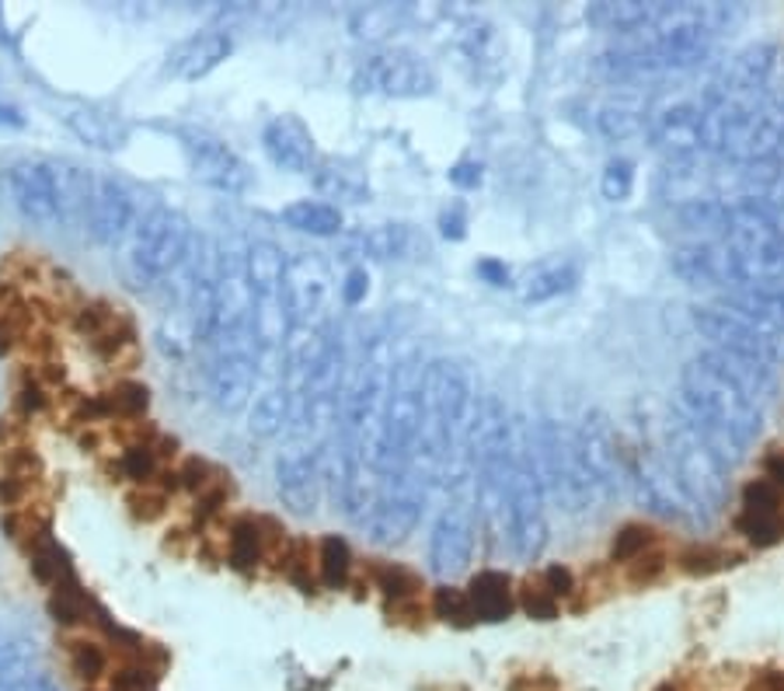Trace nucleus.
I'll list each match as a JSON object with an SVG mask.
<instances>
[{
  "label": "nucleus",
  "instance_id": "20e7f679",
  "mask_svg": "<svg viewBox=\"0 0 784 691\" xmlns=\"http://www.w3.org/2000/svg\"><path fill=\"white\" fill-rule=\"evenodd\" d=\"M538 472L544 482V493L559 500L568 514H589L593 506H600L607 500L604 485L596 482L583 440L579 426L565 423H541L538 430Z\"/></svg>",
  "mask_w": 784,
  "mask_h": 691
},
{
  "label": "nucleus",
  "instance_id": "49530a36",
  "mask_svg": "<svg viewBox=\"0 0 784 691\" xmlns=\"http://www.w3.org/2000/svg\"><path fill=\"white\" fill-rule=\"evenodd\" d=\"M631 186H634V165L631 161H625V157L610 161L607 172H604V196L614 199V202H621V199L631 196Z\"/></svg>",
  "mask_w": 784,
  "mask_h": 691
},
{
  "label": "nucleus",
  "instance_id": "f704fd0d",
  "mask_svg": "<svg viewBox=\"0 0 784 691\" xmlns=\"http://www.w3.org/2000/svg\"><path fill=\"white\" fill-rule=\"evenodd\" d=\"M596 130H600L607 140H628L634 133L649 130V116L642 109L617 101V106H604L600 112H596Z\"/></svg>",
  "mask_w": 784,
  "mask_h": 691
},
{
  "label": "nucleus",
  "instance_id": "9b49d317",
  "mask_svg": "<svg viewBox=\"0 0 784 691\" xmlns=\"http://www.w3.org/2000/svg\"><path fill=\"white\" fill-rule=\"evenodd\" d=\"M18 213L43 231L64 228V196H59V161L18 157L4 172Z\"/></svg>",
  "mask_w": 784,
  "mask_h": 691
},
{
  "label": "nucleus",
  "instance_id": "6ab92c4d",
  "mask_svg": "<svg viewBox=\"0 0 784 691\" xmlns=\"http://www.w3.org/2000/svg\"><path fill=\"white\" fill-rule=\"evenodd\" d=\"M262 151L279 172L290 175H311L318 168V144L314 133L307 130L303 119L297 116H273L262 130Z\"/></svg>",
  "mask_w": 784,
  "mask_h": 691
},
{
  "label": "nucleus",
  "instance_id": "5fc2aeb1",
  "mask_svg": "<svg viewBox=\"0 0 784 691\" xmlns=\"http://www.w3.org/2000/svg\"><path fill=\"white\" fill-rule=\"evenodd\" d=\"M763 479L774 482L777 490L784 493V451H774V454L763 458Z\"/></svg>",
  "mask_w": 784,
  "mask_h": 691
},
{
  "label": "nucleus",
  "instance_id": "603ef678",
  "mask_svg": "<svg viewBox=\"0 0 784 691\" xmlns=\"http://www.w3.org/2000/svg\"><path fill=\"white\" fill-rule=\"evenodd\" d=\"M450 182L457 189H478L482 186V165H474V161H461V165L450 168Z\"/></svg>",
  "mask_w": 784,
  "mask_h": 691
},
{
  "label": "nucleus",
  "instance_id": "bb28decb",
  "mask_svg": "<svg viewBox=\"0 0 784 691\" xmlns=\"http://www.w3.org/2000/svg\"><path fill=\"white\" fill-rule=\"evenodd\" d=\"M467 597L474 604L478 622H506L516 612L512 577L503 573V569H482V573L467 583Z\"/></svg>",
  "mask_w": 784,
  "mask_h": 691
},
{
  "label": "nucleus",
  "instance_id": "58836bf2",
  "mask_svg": "<svg viewBox=\"0 0 784 691\" xmlns=\"http://www.w3.org/2000/svg\"><path fill=\"white\" fill-rule=\"evenodd\" d=\"M432 615H437L440 622H446V625H453V628H471L474 622H478L474 604L461 586H440V591L432 594Z\"/></svg>",
  "mask_w": 784,
  "mask_h": 691
},
{
  "label": "nucleus",
  "instance_id": "7c9ffc66",
  "mask_svg": "<svg viewBox=\"0 0 784 691\" xmlns=\"http://www.w3.org/2000/svg\"><path fill=\"white\" fill-rule=\"evenodd\" d=\"M279 220L286 228H294L300 234H311V238H332L342 231V210L332 207V202H318V199H297L290 207H283Z\"/></svg>",
  "mask_w": 784,
  "mask_h": 691
},
{
  "label": "nucleus",
  "instance_id": "2eb2a0df",
  "mask_svg": "<svg viewBox=\"0 0 784 691\" xmlns=\"http://www.w3.org/2000/svg\"><path fill=\"white\" fill-rule=\"evenodd\" d=\"M426 506V485L416 479H387L380 490V500L374 506V514L366 517V538L374 545H401L422 517Z\"/></svg>",
  "mask_w": 784,
  "mask_h": 691
},
{
  "label": "nucleus",
  "instance_id": "4c0bfd02",
  "mask_svg": "<svg viewBox=\"0 0 784 691\" xmlns=\"http://www.w3.org/2000/svg\"><path fill=\"white\" fill-rule=\"evenodd\" d=\"M655 545H659L655 527H649V524H625L621 531L614 535V541H610V562L628 566L638 556H645L649 548H655Z\"/></svg>",
  "mask_w": 784,
  "mask_h": 691
},
{
  "label": "nucleus",
  "instance_id": "3c124183",
  "mask_svg": "<svg viewBox=\"0 0 784 691\" xmlns=\"http://www.w3.org/2000/svg\"><path fill=\"white\" fill-rule=\"evenodd\" d=\"M544 583H548V591L554 594V597H572L575 594V580H572V573L565 566H551V569H544Z\"/></svg>",
  "mask_w": 784,
  "mask_h": 691
},
{
  "label": "nucleus",
  "instance_id": "f3484780",
  "mask_svg": "<svg viewBox=\"0 0 784 691\" xmlns=\"http://www.w3.org/2000/svg\"><path fill=\"white\" fill-rule=\"evenodd\" d=\"M332 297V270L318 252H297L286 262V304H290L294 329L297 325H314L328 308Z\"/></svg>",
  "mask_w": 784,
  "mask_h": 691
},
{
  "label": "nucleus",
  "instance_id": "c03bdc74",
  "mask_svg": "<svg viewBox=\"0 0 784 691\" xmlns=\"http://www.w3.org/2000/svg\"><path fill=\"white\" fill-rule=\"evenodd\" d=\"M147 388H143V384H136V381H122V384H115V388L109 392V398H106V405L112 413H119V416H140L143 409H147Z\"/></svg>",
  "mask_w": 784,
  "mask_h": 691
},
{
  "label": "nucleus",
  "instance_id": "6e6552de",
  "mask_svg": "<svg viewBox=\"0 0 784 691\" xmlns=\"http://www.w3.org/2000/svg\"><path fill=\"white\" fill-rule=\"evenodd\" d=\"M506 541L520 559H538L548 545V517H544V482L538 461L516 447L509 490H506Z\"/></svg>",
  "mask_w": 784,
  "mask_h": 691
},
{
  "label": "nucleus",
  "instance_id": "a19ab883",
  "mask_svg": "<svg viewBox=\"0 0 784 691\" xmlns=\"http://www.w3.org/2000/svg\"><path fill=\"white\" fill-rule=\"evenodd\" d=\"M520 607L533 622H554L559 618V597L548 591L544 577H527L520 586Z\"/></svg>",
  "mask_w": 784,
  "mask_h": 691
},
{
  "label": "nucleus",
  "instance_id": "9d476101",
  "mask_svg": "<svg viewBox=\"0 0 784 691\" xmlns=\"http://www.w3.org/2000/svg\"><path fill=\"white\" fill-rule=\"evenodd\" d=\"M181 154L189 161V172L206 189L223 193V196H241L252 189L255 172L247 168V161L227 144L223 136L199 130V127H178L175 130Z\"/></svg>",
  "mask_w": 784,
  "mask_h": 691
},
{
  "label": "nucleus",
  "instance_id": "cd10ccee",
  "mask_svg": "<svg viewBox=\"0 0 784 691\" xmlns=\"http://www.w3.org/2000/svg\"><path fill=\"white\" fill-rule=\"evenodd\" d=\"M314 175V189L328 199H342V202H363L369 196V182L366 172L353 161H339V157H321Z\"/></svg>",
  "mask_w": 784,
  "mask_h": 691
},
{
  "label": "nucleus",
  "instance_id": "ea45409f",
  "mask_svg": "<svg viewBox=\"0 0 784 691\" xmlns=\"http://www.w3.org/2000/svg\"><path fill=\"white\" fill-rule=\"evenodd\" d=\"M32 569H35L38 580L53 586V591H56V586H64V583H74V573H70V566H67L64 548H56L53 541H43V545L35 548Z\"/></svg>",
  "mask_w": 784,
  "mask_h": 691
},
{
  "label": "nucleus",
  "instance_id": "a878e982",
  "mask_svg": "<svg viewBox=\"0 0 784 691\" xmlns=\"http://www.w3.org/2000/svg\"><path fill=\"white\" fill-rule=\"evenodd\" d=\"M353 249L356 255L374 262H401L426 249V238H419L408 223H374V228H363L356 234Z\"/></svg>",
  "mask_w": 784,
  "mask_h": 691
},
{
  "label": "nucleus",
  "instance_id": "dca6fc26",
  "mask_svg": "<svg viewBox=\"0 0 784 691\" xmlns=\"http://www.w3.org/2000/svg\"><path fill=\"white\" fill-rule=\"evenodd\" d=\"M324 469H321V447H286L276 458V493L283 506L307 517L321 506L324 496Z\"/></svg>",
  "mask_w": 784,
  "mask_h": 691
},
{
  "label": "nucleus",
  "instance_id": "8fccbe9b",
  "mask_svg": "<svg viewBox=\"0 0 784 691\" xmlns=\"http://www.w3.org/2000/svg\"><path fill=\"white\" fill-rule=\"evenodd\" d=\"M366 290H369L366 270H349V276H345V283H342V300L349 304V308L363 304V300H366Z\"/></svg>",
  "mask_w": 784,
  "mask_h": 691
},
{
  "label": "nucleus",
  "instance_id": "bf43d9fd",
  "mask_svg": "<svg viewBox=\"0 0 784 691\" xmlns=\"http://www.w3.org/2000/svg\"><path fill=\"white\" fill-rule=\"evenodd\" d=\"M659 691H673V688H659Z\"/></svg>",
  "mask_w": 784,
  "mask_h": 691
},
{
  "label": "nucleus",
  "instance_id": "2f4dec72",
  "mask_svg": "<svg viewBox=\"0 0 784 691\" xmlns=\"http://www.w3.org/2000/svg\"><path fill=\"white\" fill-rule=\"evenodd\" d=\"M269 552V535H265V520L255 517H241L231 527V562L241 573H252L258 569V562Z\"/></svg>",
  "mask_w": 784,
  "mask_h": 691
},
{
  "label": "nucleus",
  "instance_id": "f8f14e48",
  "mask_svg": "<svg viewBox=\"0 0 784 691\" xmlns=\"http://www.w3.org/2000/svg\"><path fill=\"white\" fill-rule=\"evenodd\" d=\"M154 207V202H151ZM151 207H143V196L136 186H130L119 175H95V193H91V213H88V234L101 249H122L126 238L136 231Z\"/></svg>",
  "mask_w": 784,
  "mask_h": 691
},
{
  "label": "nucleus",
  "instance_id": "1a4fd4ad",
  "mask_svg": "<svg viewBox=\"0 0 784 691\" xmlns=\"http://www.w3.org/2000/svg\"><path fill=\"white\" fill-rule=\"evenodd\" d=\"M437 85L440 77L429 59L398 46H380L366 53L353 70V88L360 95L377 98H426L437 91Z\"/></svg>",
  "mask_w": 784,
  "mask_h": 691
},
{
  "label": "nucleus",
  "instance_id": "09e8293b",
  "mask_svg": "<svg viewBox=\"0 0 784 691\" xmlns=\"http://www.w3.org/2000/svg\"><path fill=\"white\" fill-rule=\"evenodd\" d=\"M181 485L185 490H196V493H210V479H213V469L206 461H199V458H192L189 464H185L181 469Z\"/></svg>",
  "mask_w": 784,
  "mask_h": 691
},
{
  "label": "nucleus",
  "instance_id": "de8ad7c7",
  "mask_svg": "<svg viewBox=\"0 0 784 691\" xmlns=\"http://www.w3.org/2000/svg\"><path fill=\"white\" fill-rule=\"evenodd\" d=\"M154 451L151 447H130L126 454H122V472H126L130 479H136V482H147L151 475H154Z\"/></svg>",
  "mask_w": 784,
  "mask_h": 691
},
{
  "label": "nucleus",
  "instance_id": "864d4df0",
  "mask_svg": "<svg viewBox=\"0 0 784 691\" xmlns=\"http://www.w3.org/2000/svg\"><path fill=\"white\" fill-rule=\"evenodd\" d=\"M440 228H443V234H446V238L461 241V238L467 234V217H464V210H461V207L446 210V213L440 217Z\"/></svg>",
  "mask_w": 784,
  "mask_h": 691
},
{
  "label": "nucleus",
  "instance_id": "0eeeda50",
  "mask_svg": "<svg viewBox=\"0 0 784 691\" xmlns=\"http://www.w3.org/2000/svg\"><path fill=\"white\" fill-rule=\"evenodd\" d=\"M262 360L255 332H223L206 342V392L220 413H241L252 405L258 381H262Z\"/></svg>",
  "mask_w": 784,
  "mask_h": 691
},
{
  "label": "nucleus",
  "instance_id": "f03ea898",
  "mask_svg": "<svg viewBox=\"0 0 784 691\" xmlns=\"http://www.w3.org/2000/svg\"><path fill=\"white\" fill-rule=\"evenodd\" d=\"M676 413L715 447V454L726 464H736L747 454V447L763 434L760 405L742 395L732 381L711 371L700 357L680 371Z\"/></svg>",
  "mask_w": 784,
  "mask_h": 691
},
{
  "label": "nucleus",
  "instance_id": "a211bd4d",
  "mask_svg": "<svg viewBox=\"0 0 784 691\" xmlns=\"http://www.w3.org/2000/svg\"><path fill=\"white\" fill-rule=\"evenodd\" d=\"M736 531L747 535L753 548H774L784 541V493L774 482L757 479L742 490Z\"/></svg>",
  "mask_w": 784,
  "mask_h": 691
},
{
  "label": "nucleus",
  "instance_id": "c9c22d12",
  "mask_svg": "<svg viewBox=\"0 0 784 691\" xmlns=\"http://www.w3.org/2000/svg\"><path fill=\"white\" fill-rule=\"evenodd\" d=\"M374 583H377V591H384L387 601H416L419 591H422V580L419 573H411V569L398 566V562H380L374 566Z\"/></svg>",
  "mask_w": 784,
  "mask_h": 691
},
{
  "label": "nucleus",
  "instance_id": "a18cd8bd",
  "mask_svg": "<svg viewBox=\"0 0 784 691\" xmlns=\"http://www.w3.org/2000/svg\"><path fill=\"white\" fill-rule=\"evenodd\" d=\"M283 569H286V577H290L303 594L314 591V580H311V548H307L303 541H294L290 548H286V552H283Z\"/></svg>",
  "mask_w": 784,
  "mask_h": 691
},
{
  "label": "nucleus",
  "instance_id": "4d7b16f0",
  "mask_svg": "<svg viewBox=\"0 0 784 691\" xmlns=\"http://www.w3.org/2000/svg\"><path fill=\"white\" fill-rule=\"evenodd\" d=\"M14 329H11V321H4V318H0V353H8L11 350V346H14Z\"/></svg>",
  "mask_w": 784,
  "mask_h": 691
},
{
  "label": "nucleus",
  "instance_id": "393cba45",
  "mask_svg": "<svg viewBox=\"0 0 784 691\" xmlns=\"http://www.w3.org/2000/svg\"><path fill=\"white\" fill-rule=\"evenodd\" d=\"M294 419V395L286 388L283 374L269 377V381H258V392L247 405V430L258 440H269L276 434H283V426Z\"/></svg>",
  "mask_w": 784,
  "mask_h": 691
},
{
  "label": "nucleus",
  "instance_id": "412c9836",
  "mask_svg": "<svg viewBox=\"0 0 784 691\" xmlns=\"http://www.w3.org/2000/svg\"><path fill=\"white\" fill-rule=\"evenodd\" d=\"M231 53H234L231 35L223 29H206V32L181 39V43L168 53V59H164V70L178 80H202V77H210Z\"/></svg>",
  "mask_w": 784,
  "mask_h": 691
},
{
  "label": "nucleus",
  "instance_id": "6e6d98bb",
  "mask_svg": "<svg viewBox=\"0 0 784 691\" xmlns=\"http://www.w3.org/2000/svg\"><path fill=\"white\" fill-rule=\"evenodd\" d=\"M478 273L492 283V287H506V283H509V270L503 266V262L485 259V262H478Z\"/></svg>",
  "mask_w": 784,
  "mask_h": 691
},
{
  "label": "nucleus",
  "instance_id": "39448f33",
  "mask_svg": "<svg viewBox=\"0 0 784 691\" xmlns=\"http://www.w3.org/2000/svg\"><path fill=\"white\" fill-rule=\"evenodd\" d=\"M715 35H634L621 39L617 46L596 56V70L610 80H634V77H659L680 74L705 64L711 53Z\"/></svg>",
  "mask_w": 784,
  "mask_h": 691
},
{
  "label": "nucleus",
  "instance_id": "4468645a",
  "mask_svg": "<svg viewBox=\"0 0 784 691\" xmlns=\"http://www.w3.org/2000/svg\"><path fill=\"white\" fill-rule=\"evenodd\" d=\"M628 482L638 490L655 514H663L680 524H705L708 517L680 485L670 458H655L649 451H628Z\"/></svg>",
  "mask_w": 784,
  "mask_h": 691
},
{
  "label": "nucleus",
  "instance_id": "72a5a7b5",
  "mask_svg": "<svg viewBox=\"0 0 784 691\" xmlns=\"http://www.w3.org/2000/svg\"><path fill=\"white\" fill-rule=\"evenodd\" d=\"M318 573H321V583L332 586V591H342L349 583V573H353V552H349V545L339 535H328L321 541Z\"/></svg>",
  "mask_w": 784,
  "mask_h": 691
},
{
  "label": "nucleus",
  "instance_id": "c85d7f7f",
  "mask_svg": "<svg viewBox=\"0 0 784 691\" xmlns=\"http://www.w3.org/2000/svg\"><path fill=\"white\" fill-rule=\"evenodd\" d=\"M411 14L416 11L408 4H366L349 14V32L363 43H384L411 22Z\"/></svg>",
  "mask_w": 784,
  "mask_h": 691
},
{
  "label": "nucleus",
  "instance_id": "37998d69",
  "mask_svg": "<svg viewBox=\"0 0 784 691\" xmlns=\"http://www.w3.org/2000/svg\"><path fill=\"white\" fill-rule=\"evenodd\" d=\"M666 566H670V556L655 545V548H649L645 556H638L634 562H628L625 573H628V580H631L634 586H649V583H655L659 577L666 573Z\"/></svg>",
  "mask_w": 784,
  "mask_h": 691
},
{
  "label": "nucleus",
  "instance_id": "f257e3e1",
  "mask_svg": "<svg viewBox=\"0 0 784 691\" xmlns=\"http://www.w3.org/2000/svg\"><path fill=\"white\" fill-rule=\"evenodd\" d=\"M471 419H474V398H471L467 371L453 360L426 363L422 430H419V451L408 469V479L429 485L432 479H440L443 472L467 461Z\"/></svg>",
  "mask_w": 784,
  "mask_h": 691
},
{
  "label": "nucleus",
  "instance_id": "7ed1b4c3",
  "mask_svg": "<svg viewBox=\"0 0 784 691\" xmlns=\"http://www.w3.org/2000/svg\"><path fill=\"white\" fill-rule=\"evenodd\" d=\"M192 241V223L178 210L154 202L136 223V231L126 238V245L119 249V276L136 294L164 290V283L178 273L185 255H189Z\"/></svg>",
  "mask_w": 784,
  "mask_h": 691
},
{
  "label": "nucleus",
  "instance_id": "e433bc0d",
  "mask_svg": "<svg viewBox=\"0 0 784 691\" xmlns=\"http://www.w3.org/2000/svg\"><path fill=\"white\" fill-rule=\"evenodd\" d=\"M67 657H70L74 674L80 681H88V684H98L101 678L109 674V654H106V646L95 643V639H74L70 649H67Z\"/></svg>",
  "mask_w": 784,
  "mask_h": 691
},
{
  "label": "nucleus",
  "instance_id": "423d86ee",
  "mask_svg": "<svg viewBox=\"0 0 784 691\" xmlns=\"http://www.w3.org/2000/svg\"><path fill=\"white\" fill-rule=\"evenodd\" d=\"M666 458L687 496L700 506V514L715 517L729 503V464L715 454V447L676 413L666 426Z\"/></svg>",
  "mask_w": 784,
  "mask_h": 691
},
{
  "label": "nucleus",
  "instance_id": "ddd939ff",
  "mask_svg": "<svg viewBox=\"0 0 784 691\" xmlns=\"http://www.w3.org/2000/svg\"><path fill=\"white\" fill-rule=\"evenodd\" d=\"M694 329L705 336L718 353H736L750 357L760 363H784V329H760V325H747L732 315H726L715 304H697L691 311Z\"/></svg>",
  "mask_w": 784,
  "mask_h": 691
},
{
  "label": "nucleus",
  "instance_id": "aec40b11",
  "mask_svg": "<svg viewBox=\"0 0 784 691\" xmlns=\"http://www.w3.org/2000/svg\"><path fill=\"white\" fill-rule=\"evenodd\" d=\"M474 556V517L467 506H450L440 514V520L432 524L429 538V566L437 577H457L467 569Z\"/></svg>",
  "mask_w": 784,
  "mask_h": 691
},
{
  "label": "nucleus",
  "instance_id": "c756f323",
  "mask_svg": "<svg viewBox=\"0 0 784 691\" xmlns=\"http://www.w3.org/2000/svg\"><path fill=\"white\" fill-rule=\"evenodd\" d=\"M575 283H579V266H575V262H568V259L541 262L538 270L527 273L520 297H523V304H544V300L568 294Z\"/></svg>",
  "mask_w": 784,
  "mask_h": 691
},
{
  "label": "nucleus",
  "instance_id": "13d9d810",
  "mask_svg": "<svg viewBox=\"0 0 784 691\" xmlns=\"http://www.w3.org/2000/svg\"><path fill=\"white\" fill-rule=\"evenodd\" d=\"M4 119H8V123H11V127H22V123H25V119H22V116H18V112H14L11 106H0V123H4Z\"/></svg>",
  "mask_w": 784,
  "mask_h": 691
},
{
  "label": "nucleus",
  "instance_id": "5701e85b",
  "mask_svg": "<svg viewBox=\"0 0 784 691\" xmlns=\"http://www.w3.org/2000/svg\"><path fill=\"white\" fill-rule=\"evenodd\" d=\"M700 360H705L708 368L718 371L726 381H732L742 395L753 398V402L760 405V409H763L768 402H774L777 377H774L771 363H760V360H750V357H736V353H718V350L705 353Z\"/></svg>",
  "mask_w": 784,
  "mask_h": 691
},
{
  "label": "nucleus",
  "instance_id": "473e14b6",
  "mask_svg": "<svg viewBox=\"0 0 784 691\" xmlns=\"http://www.w3.org/2000/svg\"><path fill=\"white\" fill-rule=\"evenodd\" d=\"M742 556L732 552V548H718V545H687L676 552V566L684 569L687 577H715L721 569L739 566Z\"/></svg>",
  "mask_w": 784,
  "mask_h": 691
},
{
  "label": "nucleus",
  "instance_id": "4be33fe9",
  "mask_svg": "<svg viewBox=\"0 0 784 691\" xmlns=\"http://www.w3.org/2000/svg\"><path fill=\"white\" fill-rule=\"evenodd\" d=\"M59 119H64V127L77 140H85L88 147L122 151L130 144V123L119 112H109L101 106H88V101H64V106H59Z\"/></svg>",
  "mask_w": 784,
  "mask_h": 691
},
{
  "label": "nucleus",
  "instance_id": "79ce46f5",
  "mask_svg": "<svg viewBox=\"0 0 784 691\" xmlns=\"http://www.w3.org/2000/svg\"><path fill=\"white\" fill-rule=\"evenodd\" d=\"M49 612L59 625H77V622H88V601L77 591V583H64L53 591Z\"/></svg>",
  "mask_w": 784,
  "mask_h": 691
},
{
  "label": "nucleus",
  "instance_id": "b1692460",
  "mask_svg": "<svg viewBox=\"0 0 784 691\" xmlns=\"http://www.w3.org/2000/svg\"><path fill=\"white\" fill-rule=\"evenodd\" d=\"M715 308L726 315L760 325V329H784V290L781 287H747V290H726Z\"/></svg>",
  "mask_w": 784,
  "mask_h": 691
}]
</instances>
